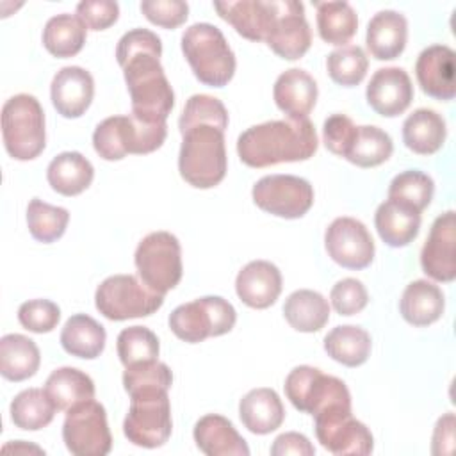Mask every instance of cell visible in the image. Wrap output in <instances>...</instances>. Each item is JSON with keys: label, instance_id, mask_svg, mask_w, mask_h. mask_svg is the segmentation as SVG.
I'll use <instances>...</instances> for the list:
<instances>
[{"label": "cell", "instance_id": "cell-1", "mask_svg": "<svg viewBox=\"0 0 456 456\" xmlns=\"http://www.w3.org/2000/svg\"><path fill=\"white\" fill-rule=\"evenodd\" d=\"M160 37L148 28L123 34L116 46V59L123 69L132 100V116L144 123H166L175 107V93L160 64Z\"/></svg>", "mask_w": 456, "mask_h": 456}, {"label": "cell", "instance_id": "cell-2", "mask_svg": "<svg viewBox=\"0 0 456 456\" xmlns=\"http://www.w3.org/2000/svg\"><path fill=\"white\" fill-rule=\"evenodd\" d=\"M317 146V134L310 119L265 121L249 126L237 139L239 159L249 167L308 160Z\"/></svg>", "mask_w": 456, "mask_h": 456}, {"label": "cell", "instance_id": "cell-3", "mask_svg": "<svg viewBox=\"0 0 456 456\" xmlns=\"http://www.w3.org/2000/svg\"><path fill=\"white\" fill-rule=\"evenodd\" d=\"M180 134V176L196 189H210L219 185L228 167L224 132L214 125L200 123Z\"/></svg>", "mask_w": 456, "mask_h": 456}, {"label": "cell", "instance_id": "cell-4", "mask_svg": "<svg viewBox=\"0 0 456 456\" xmlns=\"http://www.w3.org/2000/svg\"><path fill=\"white\" fill-rule=\"evenodd\" d=\"M182 52L201 84L223 87L233 78L235 55L216 25L194 23L185 28Z\"/></svg>", "mask_w": 456, "mask_h": 456}, {"label": "cell", "instance_id": "cell-5", "mask_svg": "<svg viewBox=\"0 0 456 456\" xmlns=\"http://www.w3.org/2000/svg\"><path fill=\"white\" fill-rule=\"evenodd\" d=\"M167 125L144 123L135 116H110L98 123L93 134L94 151L105 160H121L126 155H146L162 146Z\"/></svg>", "mask_w": 456, "mask_h": 456}, {"label": "cell", "instance_id": "cell-6", "mask_svg": "<svg viewBox=\"0 0 456 456\" xmlns=\"http://www.w3.org/2000/svg\"><path fill=\"white\" fill-rule=\"evenodd\" d=\"M2 139L7 153L16 160H32L46 146L45 112L39 100L20 93L2 107Z\"/></svg>", "mask_w": 456, "mask_h": 456}, {"label": "cell", "instance_id": "cell-7", "mask_svg": "<svg viewBox=\"0 0 456 456\" xmlns=\"http://www.w3.org/2000/svg\"><path fill=\"white\" fill-rule=\"evenodd\" d=\"M128 395L130 408L123 422V433L128 442L146 449L164 445L173 429L167 390L160 387H146Z\"/></svg>", "mask_w": 456, "mask_h": 456}, {"label": "cell", "instance_id": "cell-8", "mask_svg": "<svg viewBox=\"0 0 456 456\" xmlns=\"http://www.w3.org/2000/svg\"><path fill=\"white\" fill-rule=\"evenodd\" d=\"M237 312L221 296H205L176 306L169 314L171 331L183 342L198 344L208 337H219L235 326Z\"/></svg>", "mask_w": 456, "mask_h": 456}, {"label": "cell", "instance_id": "cell-9", "mask_svg": "<svg viewBox=\"0 0 456 456\" xmlns=\"http://www.w3.org/2000/svg\"><path fill=\"white\" fill-rule=\"evenodd\" d=\"M164 303V294L146 287L134 274H114L105 278L94 294L96 310L110 321L146 317Z\"/></svg>", "mask_w": 456, "mask_h": 456}, {"label": "cell", "instance_id": "cell-10", "mask_svg": "<svg viewBox=\"0 0 456 456\" xmlns=\"http://www.w3.org/2000/svg\"><path fill=\"white\" fill-rule=\"evenodd\" d=\"M134 260L141 281L159 294L166 296L182 280V248L169 232L148 233L139 242Z\"/></svg>", "mask_w": 456, "mask_h": 456}, {"label": "cell", "instance_id": "cell-11", "mask_svg": "<svg viewBox=\"0 0 456 456\" xmlns=\"http://www.w3.org/2000/svg\"><path fill=\"white\" fill-rule=\"evenodd\" d=\"M283 388L292 406L312 417L335 404H351V394L342 379L310 365L294 367Z\"/></svg>", "mask_w": 456, "mask_h": 456}, {"label": "cell", "instance_id": "cell-12", "mask_svg": "<svg viewBox=\"0 0 456 456\" xmlns=\"http://www.w3.org/2000/svg\"><path fill=\"white\" fill-rule=\"evenodd\" d=\"M62 440L75 456H105L112 449V435L103 404L94 399L82 401L66 411Z\"/></svg>", "mask_w": 456, "mask_h": 456}, {"label": "cell", "instance_id": "cell-13", "mask_svg": "<svg viewBox=\"0 0 456 456\" xmlns=\"http://www.w3.org/2000/svg\"><path fill=\"white\" fill-rule=\"evenodd\" d=\"M315 436L331 454L365 456L374 449V438L369 428L356 420L351 404H335L314 415Z\"/></svg>", "mask_w": 456, "mask_h": 456}, {"label": "cell", "instance_id": "cell-14", "mask_svg": "<svg viewBox=\"0 0 456 456\" xmlns=\"http://www.w3.org/2000/svg\"><path fill=\"white\" fill-rule=\"evenodd\" d=\"M251 196L258 208L283 219L303 217L314 205V187L294 175L262 176L253 185Z\"/></svg>", "mask_w": 456, "mask_h": 456}, {"label": "cell", "instance_id": "cell-15", "mask_svg": "<svg viewBox=\"0 0 456 456\" xmlns=\"http://www.w3.org/2000/svg\"><path fill=\"white\" fill-rule=\"evenodd\" d=\"M324 246L330 258L346 269H365L374 260V240L367 226L354 217H337L326 228Z\"/></svg>", "mask_w": 456, "mask_h": 456}, {"label": "cell", "instance_id": "cell-16", "mask_svg": "<svg viewBox=\"0 0 456 456\" xmlns=\"http://www.w3.org/2000/svg\"><path fill=\"white\" fill-rule=\"evenodd\" d=\"M267 46L281 59H301L312 45V30L305 7L296 0H278V16L265 39Z\"/></svg>", "mask_w": 456, "mask_h": 456}, {"label": "cell", "instance_id": "cell-17", "mask_svg": "<svg viewBox=\"0 0 456 456\" xmlns=\"http://www.w3.org/2000/svg\"><path fill=\"white\" fill-rule=\"evenodd\" d=\"M456 216L447 210L435 219L420 251L422 271L435 281L449 283L456 278Z\"/></svg>", "mask_w": 456, "mask_h": 456}, {"label": "cell", "instance_id": "cell-18", "mask_svg": "<svg viewBox=\"0 0 456 456\" xmlns=\"http://www.w3.org/2000/svg\"><path fill=\"white\" fill-rule=\"evenodd\" d=\"M217 14L249 41H265L278 16V0L214 2Z\"/></svg>", "mask_w": 456, "mask_h": 456}, {"label": "cell", "instance_id": "cell-19", "mask_svg": "<svg viewBox=\"0 0 456 456\" xmlns=\"http://www.w3.org/2000/svg\"><path fill=\"white\" fill-rule=\"evenodd\" d=\"M454 50L445 45L424 48L415 62V75L420 89L435 100H452L456 94Z\"/></svg>", "mask_w": 456, "mask_h": 456}, {"label": "cell", "instance_id": "cell-20", "mask_svg": "<svg viewBox=\"0 0 456 456\" xmlns=\"http://www.w3.org/2000/svg\"><path fill=\"white\" fill-rule=\"evenodd\" d=\"M365 96L374 112L385 118H395L410 107L413 86L403 68H379L370 77Z\"/></svg>", "mask_w": 456, "mask_h": 456}, {"label": "cell", "instance_id": "cell-21", "mask_svg": "<svg viewBox=\"0 0 456 456\" xmlns=\"http://www.w3.org/2000/svg\"><path fill=\"white\" fill-rule=\"evenodd\" d=\"M93 96L94 80L91 73L80 66L59 69L50 86V98L55 110L68 119L80 118L89 109Z\"/></svg>", "mask_w": 456, "mask_h": 456}, {"label": "cell", "instance_id": "cell-22", "mask_svg": "<svg viewBox=\"0 0 456 456\" xmlns=\"http://www.w3.org/2000/svg\"><path fill=\"white\" fill-rule=\"evenodd\" d=\"M235 292L249 308H269L276 303L281 292V273L267 260H253L239 271L235 278Z\"/></svg>", "mask_w": 456, "mask_h": 456}, {"label": "cell", "instance_id": "cell-23", "mask_svg": "<svg viewBox=\"0 0 456 456\" xmlns=\"http://www.w3.org/2000/svg\"><path fill=\"white\" fill-rule=\"evenodd\" d=\"M317 93L314 77L299 68L283 71L273 87L274 103L289 119H308V114L315 107Z\"/></svg>", "mask_w": 456, "mask_h": 456}, {"label": "cell", "instance_id": "cell-24", "mask_svg": "<svg viewBox=\"0 0 456 456\" xmlns=\"http://www.w3.org/2000/svg\"><path fill=\"white\" fill-rule=\"evenodd\" d=\"M408 39V21L397 11H379L376 12L365 34V43L370 55L378 61L397 59L406 46Z\"/></svg>", "mask_w": 456, "mask_h": 456}, {"label": "cell", "instance_id": "cell-25", "mask_svg": "<svg viewBox=\"0 0 456 456\" xmlns=\"http://www.w3.org/2000/svg\"><path fill=\"white\" fill-rule=\"evenodd\" d=\"M194 442L207 456H248L249 447L233 424L217 413H208L194 424Z\"/></svg>", "mask_w": 456, "mask_h": 456}, {"label": "cell", "instance_id": "cell-26", "mask_svg": "<svg viewBox=\"0 0 456 456\" xmlns=\"http://www.w3.org/2000/svg\"><path fill=\"white\" fill-rule=\"evenodd\" d=\"M239 417L255 435H267L278 429L285 419V408L273 388H253L239 403Z\"/></svg>", "mask_w": 456, "mask_h": 456}, {"label": "cell", "instance_id": "cell-27", "mask_svg": "<svg viewBox=\"0 0 456 456\" xmlns=\"http://www.w3.org/2000/svg\"><path fill=\"white\" fill-rule=\"evenodd\" d=\"M374 226L385 244L390 248H403L419 235L420 212L404 203L387 200L374 214Z\"/></svg>", "mask_w": 456, "mask_h": 456}, {"label": "cell", "instance_id": "cell-28", "mask_svg": "<svg viewBox=\"0 0 456 456\" xmlns=\"http://www.w3.org/2000/svg\"><path fill=\"white\" fill-rule=\"evenodd\" d=\"M444 308V292L438 285L428 280L408 283L399 301L403 319L413 326H429L436 322L442 317Z\"/></svg>", "mask_w": 456, "mask_h": 456}, {"label": "cell", "instance_id": "cell-29", "mask_svg": "<svg viewBox=\"0 0 456 456\" xmlns=\"http://www.w3.org/2000/svg\"><path fill=\"white\" fill-rule=\"evenodd\" d=\"M445 135V121L433 109H417L403 123V141L419 155L436 153L444 146Z\"/></svg>", "mask_w": 456, "mask_h": 456}, {"label": "cell", "instance_id": "cell-30", "mask_svg": "<svg viewBox=\"0 0 456 456\" xmlns=\"http://www.w3.org/2000/svg\"><path fill=\"white\" fill-rule=\"evenodd\" d=\"M94 178L93 164L78 151H62L52 159L46 169V180L52 189L62 196L84 192Z\"/></svg>", "mask_w": 456, "mask_h": 456}, {"label": "cell", "instance_id": "cell-31", "mask_svg": "<svg viewBox=\"0 0 456 456\" xmlns=\"http://www.w3.org/2000/svg\"><path fill=\"white\" fill-rule=\"evenodd\" d=\"M41 363L39 347L21 333H9L0 338V374L9 381L32 378Z\"/></svg>", "mask_w": 456, "mask_h": 456}, {"label": "cell", "instance_id": "cell-32", "mask_svg": "<svg viewBox=\"0 0 456 456\" xmlns=\"http://www.w3.org/2000/svg\"><path fill=\"white\" fill-rule=\"evenodd\" d=\"M105 328L86 314L71 315L61 331L62 349L77 358H98L105 349Z\"/></svg>", "mask_w": 456, "mask_h": 456}, {"label": "cell", "instance_id": "cell-33", "mask_svg": "<svg viewBox=\"0 0 456 456\" xmlns=\"http://www.w3.org/2000/svg\"><path fill=\"white\" fill-rule=\"evenodd\" d=\"M283 315L296 331L314 333L322 330L330 321V305L322 294L299 289L285 299Z\"/></svg>", "mask_w": 456, "mask_h": 456}, {"label": "cell", "instance_id": "cell-34", "mask_svg": "<svg viewBox=\"0 0 456 456\" xmlns=\"http://www.w3.org/2000/svg\"><path fill=\"white\" fill-rule=\"evenodd\" d=\"M45 392L57 411H68L82 401L94 399V383L86 372L75 367H61L48 376Z\"/></svg>", "mask_w": 456, "mask_h": 456}, {"label": "cell", "instance_id": "cell-35", "mask_svg": "<svg viewBox=\"0 0 456 456\" xmlns=\"http://www.w3.org/2000/svg\"><path fill=\"white\" fill-rule=\"evenodd\" d=\"M370 335L360 326H337L324 337V351L328 356L346 367H358L365 363L370 356Z\"/></svg>", "mask_w": 456, "mask_h": 456}, {"label": "cell", "instance_id": "cell-36", "mask_svg": "<svg viewBox=\"0 0 456 456\" xmlns=\"http://www.w3.org/2000/svg\"><path fill=\"white\" fill-rule=\"evenodd\" d=\"M87 37V27L78 16L57 14L50 18L43 28V46L59 59L77 55Z\"/></svg>", "mask_w": 456, "mask_h": 456}, {"label": "cell", "instance_id": "cell-37", "mask_svg": "<svg viewBox=\"0 0 456 456\" xmlns=\"http://www.w3.org/2000/svg\"><path fill=\"white\" fill-rule=\"evenodd\" d=\"M394 142L390 135L379 126L363 125L356 126V132L347 146L344 159L358 167H376L390 159Z\"/></svg>", "mask_w": 456, "mask_h": 456}, {"label": "cell", "instance_id": "cell-38", "mask_svg": "<svg viewBox=\"0 0 456 456\" xmlns=\"http://www.w3.org/2000/svg\"><path fill=\"white\" fill-rule=\"evenodd\" d=\"M322 41L344 46L358 30V16L347 2H314Z\"/></svg>", "mask_w": 456, "mask_h": 456}, {"label": "cell", "instance_id": "cell-39", "mask_svg": "<svg viewBox=\"0 0 456 456\" xmlns=\"http://www.w3.org/2000/svg\"><path fill=\"white\" fill-rule=\"evenodd\" d=\"M9 410L14 426L25 431H37L46 428L53 420L57 411L45 388H27L20 392L12 399Z\"/></svg>", "mask_w": 456, "mask_h": 456}, {"label": "cell", "instance_id": "cell-40", "mask_svg": "<svg viewBox=\"0 0 456 456\" xmlns=\"http://www.w3.org/2000/svg\"><path fill=\"white\" fill-rule=\"evenodd\" d=\"M69 221V212L62 207H53L39 198H32L27 207V224L30 235L43 242L50 244L61 239L66 232Z\"/></svg>", "mask_w": 456, "mask_h": 456}, {"label": "cell", "instance_id": "cell-41", "mask_svg": "<svg viewBox=\"0 0 456 456\" xmlns=\"http://www.w3.org/2000/svg\"><path fill=\"white\" fill-rule=\"evenodd\" d=\"M369 68V59L362 46L358 45H344L333 50L326 57V69L330 78L344 87L358 86Z\"/></svg>", "mask_w": 456, "mask_h": 456}, {"label": "cell", "instance_id": "cell-42", "mask_svg": "<svg viewBox=\"0 0 456 456\" xmlns=\"http://www.w3.org/2000/svg\"><path fill=\"white\" fill-rule=\"evenodd\" d=\"M433 178L422 171L408 169L394 176L388 185V200L404 203L417 212H422L433 200Z\"/></svg>", "mask_w": 456, "mask_h": 456}, {"label": "cell", "instance_id": "cell-43", "mask_svg": "<svg viewBox=\"0 0 456 456\" xmlns=\"http://www.w3.org/2000/svg\"><path fill=\"white\" fill-rule=\"evenodd\" d=\"M118 356L125 367L139 362L157 360L159 358V338L157 335L144 326L125 328L116 340Z\"/></svg>", "mask_w": 456, "mask_h": 456}, {"label": "cell", "instance_id": "cell-44", "mask_svg": "<svg viewBox=\"0 0 456 456\" xmlns=\"http://www.w3.org/2000/svg\"><path fill=\"white\" fill-rule=\"evenodd\" d=\"M200 123L214 125L224 132L228 126V112L224 103L210 94H192L183 107V112L178 119V126L180 132H183L189 126Z\"/></svg>", "mask_w": 456, "mask_h": 456}, {"label": "cell", "instance_id": "cell-45", "mask_svg": "<svg viewBox=\"0 0 456 456\" xmlns=\"http://www.w3.org/2000/svg\"><path fill=\"white\" fill-rule=\"evenodd\" d=\"M173 383V372L171 369L157 360L139 362L125 367L123 372V387L128 394L146 388V387H160L169 390Z\"/></svg>", "mask_w": 456, "mask_h": 456}, {"label": "cell", "instance_id": "cell-46", "mask_svg": "<svg viewBox=\"0 0 456 456\" xmlns=\"http://www.w3.org/2000/svg\"><path fill=\"white\" fill-rule=\"evenodd\" d=\"M20 324L32 333H48L61 321V308L50 299H30L18 308Z\"/></svg>", "mask_w": 456, "mask_h": 456}, {"label": "cell", "instance_id": "cell-47", "mask_svg": "<svg viewBox=\"0 0 456 456\" xmlns=\"http://www.w3.org/2000/svg\"><path fill=\"white\" fill-rule=\"evenodd\" d=\"M331 306L340 315H354L362 312L369 303L365 285L356 278H344L337 281L330 292Z\"/></svg>", "mask_w": 456, "mask_h": 456}, {"label": "cell", "instance_id": "cell-48", "mask_svg": "<svg viewBox=\"0 0 456 456\" xmlns=\"http://www.w3.org/2000/svg\"><path fill=\"white\" fill-rule=\"evenodd\" d=\"M141 12L157 27L176 28L185 23L189 5L182 0H144L141 2Z\"/></svg>", "mask_w": 456, "mask_h": 456}, {"label": "cell", "instance_id": "cell-49", "mask_svg": "<svg viewBox=\"0 0 456 456\" xmlns=\"http://www.w3.org/2000/svg\"><path fill=\"white\" fill-rule=\"evenodd\" d=\"M77 16L91 30H105L118 21L119 5L110 0H84L77 5Z\"/></svg>", "mask_w": 456, "mask_h": 456}, {"label": "cell", "instance_id": "cell-50", "mask_svg": "<svg viewBox=\"0 0 456 456\" xmlns=\"http://www.w3.org/2000/svg\"><path fill=\"white\" fill-rule=\"evenodd\" d=\"M356 132V125L346 114H333L324 121L322 126V141L324 146L338 157H344L351 139Z\"/></svg>", "mask_w": 456, "mask_h": 456}, {"label": "cell", "instance_id": "cell-51", "mask_svg": "<svg viewBox=\"0 0 456 456\" xmlns=\"http://www.w3.org/2000/svg\"><path fill=\"white\" fill-rule=\"evenodd\" d=\"M271 454L273 456H314L315 454V447L312 445V442L296 431H289L283 433L280 436H276V440L271 445Z\"/></svg>", "mask_w": 456, "mask_h": 456}, {"label": "cell", "instance_id": "cell-52", "mask_svg": "<svg viewBox=\"0 0 456 456\" xmlns=\"http://www.w3.org/2000/svg\"><path fill=\"white\" fill-rule=\"evenodd\" d=\"M454 449V413H445L438 419L433 431L431 452L435 456L451 454Z\"/></svg>", "mask_w": 456, "mask_h": 456}]
</instances>
